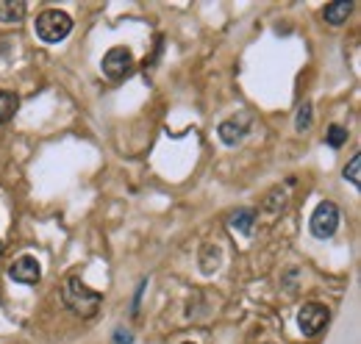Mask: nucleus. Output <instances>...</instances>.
<instances>
[{
	"instance_id": "nucleus-1",
	"label": "nucleus",
	"mask_w": 361,
	"mask_h": 344,
	"mask_svg": "<svg viewBox=\"0 0 361 344\" xmlns=\"http://www.w3.org/2000/svg\"><path fill=\"white\" fill-rule=\"evenodd\" d=\"M103 297L97 292H92L87 283H81V278H67V286H64V305L70 311H75L78 317H94L97 308H100Z\"/></svg>"
},
{
	"instance_id": "nucleus-2",
	"label": "nucleus",
	"mask_w": 361,
	"mask_h": 344,
	"mask_svg": "<svg viewBox=\"0 0 361 344\" xmlns=\"http://www.w3.org/2000/svg\"><path fill=\"white\" fill-rule=\"evenodd\" d=\"M73 31V17L61 8H47L37 17V37L42 42H61Z\"/></svg>"
},
{
	"instance_id": "nucleus-3",
	"label": "nucleus",
	"mask_w": 361,
	"mask_h": 344,
	"mask_svg": "<svg viewBox=\"0 0 361 344\" xmlns=\"http://www.w3.org/2000/svg\"><path fill=\"white\" fill-rule=\"evenodd\" d=\"M309 228H312L314 239H331L336 233V228H339V209L331 200H322L314 209L312 219H309Z\"/></svg>"
},
{
	"instance_id": "nucleus-4",
	"label": "nucleus",
	"mask_w": 361,
	"mask_h": 344,
	"mask_svg": "<svg viewBox=\"0 0 361 344\" xmlns=\"http://www.w3.org/2000/svg\"><path fill=\"white\" fill-rule=\"evenodd\" d=\"M331 319V311L322 305V302H306L300 311H298V325L303 331V336H317Z\"/></svg>"
},
{
	"instance_id": "nucleus-5",
	"label": "nucleus",
	"mask_w": 361,
	"mask_h": 344,
	"mask_svg": "<svg viewBox=\"0 0 361 344\" xmlns=\"http://www.w3.org/2000/svg\"><path fill=\"white\" fill-rule=\"evenodd\" d=\"M131 70H134V56H131L128 47H111V50L103 56V73H106L111 81L126 78Z\"/></svg>"
},
{
	"instance_id": "nucleus-6",
	"label": "nucleus",
	"mask_w": 361,
	"mask_h": 344,
	"mask_svg": "<svg viewBox=\"0 0 361 344\" xmlns=\"http://www.w3.org/2000/svg\"><path fill=\"white\" fill-rule=\"evenodd\" d=\"M8 275L14 283H25V286H34L39 283L42 278V266L34 256H20L11 266H8Z\"/></svg>"
},
{
	"instance_id": "nucleus-7",
	"label": "nucleus",
	"mask_w": 361,
	"mask_h": 344,
	"mask_svg": "<svg viewBox=\"0 0 361 344\" xmlns=\"http://www.w3.org/2000/svg\"><path fill=\"white\" fill-rule=\"evenodd\" d=\"M350 11H353V0H336V3L325 6L322 17H325L328 25H342V23L350 17Z\"/></svg>"
},
{
	"instance_id": "nucleus-8",
	"label": "nucleus",
	"mask_w": 361,
	"mask_h": 344,
	"mask_svg": "<svg viewBox=\"0 0 361 344\" xmlns=\"http://www.w3.org/2000/svg\"><path fill=\"white\" fill-rule=\"evenodd\" d=\"M25 17V3L23 0H0V23L14 25Z\"/></svg>"
},
{
	"instance_id": "nucleus-9",
	"label": "nucleus",
	"mask_w": 361,
	"mask_h": 344,
	"mask_svg": "<svg viewBox=\"0 0 361 344\" xmlns=\"http://www.w3.org/2000/svg\"><path fill=\"white\" fill-rule=\"evenodd\" d=\"M253 222H256V214L250 209H239L236 214H231V219H228V225L233 231H239V233H250L253 231Z\"/></svg>"
},
{
	"instance_id": "nucleus-10",
	"label": "nucleus",
	"mask_w": 361,
	"mask_h": 344,
	"mask_svg": "<svg viewBox=\"0 0 361 344\" xmlns=\"http://www.w3.org/2000/svg\"><path fill=\"white\" fill-rule=\"evenodd\" d=\"M17 106H20L17 94H11V92L0 89V125H3V123H8V120L17 114Z\"/></svg>"
},
{
	"instance_id": "nucleus-11",
	"label": "nucleus",
	"mask_w": 361,
	"mask_h": 344,
	"mask_svg": "<svg viewBox=\"0 0 361 344\" xmlns=\"http://www.w3.org/2000/svg\"><path fill=\"white\" fill-rule=\"evenodd\" d=\"M242 133H245V128H242V125H236L233 120H228V123L220 125V139H223L226 145H236V142L242 139Z\"/></svg>"
},
{
	"instance_id": "nucleus-12",
	"label": "nucleus",
	"mask_w": 361,
	"mask_h": 344,
	"mask_svg": "<svg viewBox=\"0 0 361 344\" xmlns=\"http://www.w3.org/2000/svg\"><path fill=\"white\" fill-rule=\"evenodd\" d=\"M345 180H350L353 186H361V156L356 153L353 159H350V164L345 167Z\"/></svg>"
},
{
	"instance_id": "nucleus-13",
	"label": "nucleus",
	"mask_w": 361,
	"mask_h": 344,
	"mask_svg": "<svg viewBox=\"0 0 361 344\" xmlns=\"http://www.w3.org/2000/svg\"><path fill=\"white\" fill-rule=\"evenodd\" d=\"M295 128L298 130H309L312 128V103H303L298 109V117H295Z\"/></svg>"
},
{
	"instance_id": "nucleus-14",
	"label": "nucleus",
	"mask_w": 361,
	"mask_h": 344,
	"mask_svg": "<svg viewBox=\"0 0 361 344\" xmlns=\"http://www.w3.org/2000/svg\"><path fill=\"white\" fill-rule=\"evenodd\" d=\"M325 142H328L331 147H342V145L348 142V130L342 128V125H331V128H328V136H325Z\"/></svg>"
},
{
	"instance_id": "nucleus-15",
	"label": "nucleus",
	"mask_w": 361,
	"mask_h": 344,
	"mask_svg": "<svg viewBox=\"0 0 361 344\" xmlns=\"http://www.w3.org/2000/svg\"><path fill=\"white\" fill-rule=\"evenodd\" d=\"M114 344H134V336H131V331H126V328H117V331H114Z\"/></svg>"
},
{
	"instance_id": "nucleus-16",
	"label": "nucleus",
	"mask_w": 361,
	"mask_h": 344,
	"mask_svg": "<svg viewBox=\"0 0 361 344\" xmlns=\"http://www.w3.org/2000/svg\"><path fill=\"white\" fill-rule=\"evenodd\" d=\"M0 253H3V245H0Z\"/></svg>"
},
{
	"instance_id": "nucleus-17",
	"label": "nucleus",
	"mask_w": 361,
	"mask_h": 344,
	"mask_svg": "<svg viewBox=\"0 0 361 344\" xmlns=\"http://www.w3.org/2000/svg\"><path fill=\"white\" fill-rule=\"evenodd\" d=\"M183 344H192V342H183Z\"/></svg>"
}]
</instances>
